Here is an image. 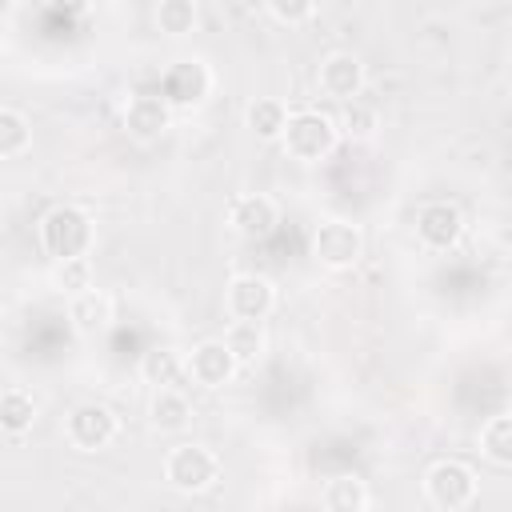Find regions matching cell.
<instances>
[{
  "label": "cell",
  "mask_w": 512,
  "mask_h": 512,
  "mask_svg": "<svg viewBox=\"0 0 512 512\" xmlns=\"http://www.w3.org/2000/svg\"><path fill=\"white\" fill-rule=\"evenodd\" d=\"M224 308L232 320H268L276 308V284L260 272H240L224 288Z\"/></svg>",
  "instance_id": "cell-9"
},
{
  "label": "cell",
  "mask_w": 512,
  "mask_h": 512,
  "mask_svg": "<svg viewBox=\"0 0 512 512\" xmlns=\"http://www.w3.org/2000/svg\"><path fill=\"white\" fill-rule=\"evenodd\" d=\"M16 4H20V0H0V16H4V12H12Z\"/></svg>",
  "instance_id": "cell-28"
},
{
  "label": "cell",
  "mask_w": 512,
  "mask_h": 512,
  "mask_svg": "<svg viewBox=\"0 0 512 512\" xmlns=\"http://www.w3.org/2000/svg\"><path fill=\"white\" fill-rule=\"evenodd\" d=\"M288 160L296 164H320L336 152L340 144V128H336V116L320 112V108H288V124L276 140Z\"/></svg>",
  "instance_id": "cell-1"
},
{
  "label": "cell",
  "mask_w": 512,
  "mask_h": 512,
  "mask_svg": "<svg viewBox=\"0 0 512 512\" xmlns=\"http://www.w3.org/2000/svg\"><path fill=\"white\" fill-rule=\"evenodd\" d=\"M236 372H240V364H236V356L228 352L224 340H200L192 352H184V376H188L192 384L208 388V392L232 384Z\"/></svg>",
  "instance_id": "cell-10"
},
{
  "label": "cell",
  "mask_w": 512,
  "mask_h": 512,
  "mask_svg": "<svg viewBox=\"0 0 512 512\" xmlns=\"http://www.w3.org/2000/svg\"><path fill=\"white\" fill-rule=\"evenodd\" d=\"M92 244H96V224L80 204H56L40 216V248L52 260L92 256Z\"/></svg>",
  "instance_id": "cell-2"
},
{
  "label": "cell",
  "mask_w": 512,
  "mask_h": 512,
  "mask_svg": "<svg viewBox=\"0 0 512 512\" xmlns=\"http://www.w3.org/2000/svg\"><path fill=\"white\" fill-rule=\"evenodd\" d=\"M336 128H340V132H348V136H356V140H368V136H376L380 116H376V108H368V104L356 96V100H348V104H344V116L336 120Z\"/></svg>",
  "instance_id": "cell-25"
},
{
  "label": "cell",
  "mask_w": 512,
  "mask_h": 512,
  "mask_svg": "<svg viewBox=\"0 0 512 512\" xmlns=\"http://www.w3.org/2000/svg\"><path fill=\"white\" fill-rule=\"evenodd\" d=\"M56 12H64V16H84L88 8H92V0H48Z\"/></svg>",
  "instance_id": "cell-27"
},
{
  "label": "cell",
  "mask_w": 512,
  "mask_h": 512,
  "mask_svg": "<svg viewBox=\"0 0 512 512\" xmlns=\"http://www.w3.org/2000/svg\"><path fill=\"white\" fill-rule=\"evenodd\" d=\"M32 148V124L20 108H0V160H20Z\"/></svg>",
  "instance_id": "cell-22"
},
{
  "label": "cell",
  "mask_w": 512,
  "mask_h": 512,
  "mask_svg": "<svg viewBox=\"0 0 512 512\" xmlns=\"http://www.w3.org/2000/svg\"><path fill=\"white\" fill-rule=\"evenodd\" d=\"M264 4H268V16L288 28H300L316 16V0H264Z\"/></svg>",
  "instance_id": "cell-26"
},
{
  "label": "cell",
  "mask_w": 512,
  "mask_h": 512,
  "mask_svg": "<svg viewBox=\"0 0 512 512\" xmlns=\"http://www.w3.org/2000/svg\"><path fill=\"white\" fill-rule=\"evenodd\" d=\"M320 504L328 512H364L372 504V492L360 476H332L320 492Z\"/></svg>",
  "instance_id": "cell-17"
},
{
  "label": "cell",
  "mask_w": 512,
  "mask_h": 512,
  "mask_svg": "<svg viewBox=\"0 0 512 512\" xmlns=\"http://www.w3.org/2000/svg\"><path fill=\"white\" fill-rule=\"evenodd\" d=\"M156 28L164 36H188L196 28V0H160L156 4Z\"/></svg>",
  "instance_id": "cell-24"
},
{
  "label": "cell",
  "mask_w": 512,
  "mask_h": 512,
  "mask_svg": "<svg viewBox=\"0 0 512 512\" xmlns=\"http://www.w3.org/2000/svg\"><path fill=\"white\" fill-rule=\"evenodd\" d=\"M276 224H280V208L264 192H244L228 204V228L244 240H264V236H272Z\"/></svg>",
  "instance_id": "cell-14"
},
{
  "label": "cell",
  "mask_w": 512,
  "mask_h": 512,
  "mask_svg": "<svg viewBox=\"0 0 512 512\" xmlns=\"http://www.w3.org/2000/svg\"><path fill=\"white\" fill-rule=\"evenodd\" d=\"M168 128H172V108H168V100L160 92H136V96H128V104H124V132L132 140L152 144Z\"/></svg>",
  "instance_id": "cell-12"
},
{
  "label": "cell",
  "mask_w": 512,
  "mask_h": 512,
  "mask_svg": "<svg viewBox=\"0 0 512 512\" xmlns=\"http://www.w3.org/2000/svg\"><path fill=\"white\" fill-rule=\"evenodd\" d=\"M480 452L496 468H512V416L500 412L480 428Z\"/></svg>",
  "instance_id": "cell-21"
},
{
  "label": "cell",
  "mask_w": 512,
  "mask_h": 512,
  "mask_svg": "<svg viewBox=\"0 0 512 512\" xmlns=\"http://www.w3.org/2000/svg\"><path fill=\"white\" fill-rule=\"evenodd\" d=\"M112 320H116V300L104 288L88 284L84 292L68 296V324H72L76 336L96 340V336H104L112 328Z\"/></svg>",
  "instance_id": "cell-13"
},
{
  "label": "cell",
  "mask_w": 512,
  "mask_h": 512,
  "mask_svg": "<svg viewBox=\"0 0 512 512\" xmlns=\"http://www.w3.org/2000/svg\"><path fill=\"white\" fill-rule=\"evenodd\" d=\"M212 68L200 60V56H184V60H172L160 76V96L168 100V108H200L208 96H212Z\"/></svg>",
  "instance_id": "cell-6"
},
{
  "label": "cell",
  "mask_w": 512,
  "mask_h": 512,
  "mask_svg": "<svg viewBox=\"0 0 512 512\" xmlns=\"http://www.w3.org/2000/svg\"><path fill=\"white\" fill-rule=\"evenodd\" d=\"M464 236V212L452 200H428L416 208V240L428 252H452Z\"/></svg>",
  "instance_id": "cell-8"
},
{
  "label": "cell",
  "mask_w": 512,
  "mask_h": 512,
  "mask_svg": "<svg viewBox=\"0 0 512 512\" xmlns=\"http://www.w3.org/2000/svg\"><path fill=\"white\" fill-rule=\"evenodd\" d=\"M164 480L172 492H184V496L208 492L220 480V456L208 444H176L164 456Z\"/></svg>",
  "instance_id": "cell-5"
},
{
  "label": "cell",
  "mask_w": 512,
  "mask_h": 512,
  "mask_svg": "<svg viewBox=\"0 0 512 512\" xmlns=\"http://www.w3.org/2000/svg\"><path fill=\"white\" fill-rule=\"evenodd\" d=\"M52 288L60 296H76L92 284V260L88 256H68V260H52V272H48Z\"/></svg>",
  "instance_id": "cell-23"
},
{
  "label": "cell",
  "mask_w": 512,
  "mask_h": 512,
  "mask_svg": "<svg viewBox=\"0 0 512 512\" xmlns=\"http://www.w3.org/2000/svg\"><path fill=\"white\" fill-rule=\"evenodd\" d=\"M480 496V480L464 460H436L424 472V500L440 512H464Z\"/></svg>",
  "instance_id": "cell-4"
},
{
  "label": "cell",
  "mask_w": 512,
  "mask_h": 512,
  "mask_svg": "<svg viewBox=\"0 0 512 512\" xmlns=\"http://www.w3.org/2000/svg\"><path fill=\"white\" fill-rule=\"evenodd\" d=\"M308 248H312V260H316L320 268H328V272H348V268H356L360 256H364V232H360L352 220H344V216H324V220L312 228Z\"/></svg>",
  "instance_id": "cell-3"
},
{
  "label": "cell",
  "mask_w": 512,
  "mask_h": 512,
  "mask_svg": "<svg viewBox=\"0 0 512 512\" xmlns=\"http://www.w3.org/2000/svg\"><path fill=\"white\" fill-rule=\"evenodd\" d=\"M228 344V352L236 356L240 368H256L268 352V332H264V320H232L220 336Z\"/></svg>",
  "instance_id": "cell-15"
},
{
  "label": "cell",
  "mask_w": 512,
  "mask_h": 512,
  "mask_svg": "<svg viewBox=\"0 0 512 512\" xmlns=\"http://www.w3.org/2000/svg\"><path fill=\"white\" fill-rule=\"evenodd\" d=\"M148 420L156 432H184L192 424V400L168 384V388H156L152 400H148Z\"/></svg>",
  "instance_id": "cell-16"
},
{
  "label": "cell",
  "mask_w": 512,
  "mask_h": 512,
  "mask_svg": "<svg viewBox=\"0 0 512 512\" xmlns=\"http://www.w3.org/2000/svg\"><path fill=\"white\" fill-rule=\"evenodd\" d=\"M140 376L152 388H168L184 380V352L180 348H148L140 356Z\"/></svg>",
  "instance_id": "cell-19"
},
{
  "label": "cell",
  "mask_w": 512,
  "mask_h": 512,
  "mask_svg": "<svg viewBox=\"0 0 512 512\" xmlns=\"http://www.w3.org/2000/svg\"><path fill=\"white\" fill-rule=\"evenodd\" d=\"M284 124H288V104L284 100L260 96V100L248 104V128H252L256 140H280Z\"/></svg>",
  "instance_id": "cell-20"
},
{
  "label": "cell",
  "mask_w": 512,
  "mask_h": 512,
  "mask_svg": "<svg viewBox=\"0 0 512 512\" xmlns=\"http://www.w3.org/2000/svg\"><path fill=\"white\" fill-rule=\"evenodd\" d=\"M364 60L356 56V52H344V48H336V52H328L324 60H320V68H316V84H320V92L328 96V100H336V104H348V100H356L360 92H364Z\"/></svg>",
  "instance_id": "cell-11"
},
{
  "label": "cell",
  "mask_w": 512,
  "mask_h": 512,
  "mask_svg": "<svg viewBox=\"0 0 512 512\" xmlns=\"http://www.w3.org/2000/svg\"><path fill=\"white\" fill-rule=\"evenodd\" d=\"M64 436H68V444H72L76 452H104V448L120 436V420H116V412H112L108 404L88 400V404H76V408L68 412Z\"/></svg>",
  "instance_id": "cell-7"
},
{
  "label": "cell",
  "mask_w": 512,
  "mask_h": 512,
  "mask_svg": "<svg viewBox=\"0 0 512 512\" xmlns=\"http://www.w3.org/2000/svg\"><path fill=\"white\" fill-rule=\"evenodd\" d=\"M36 424V396L28 388H4L0 392V432L24 436Z\"/></svg>",
  "instance_id": "cell-18"
}]
</instances>
